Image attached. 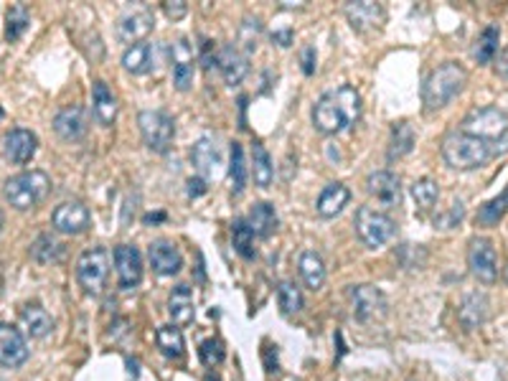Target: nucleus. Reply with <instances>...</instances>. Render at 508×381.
<instances>
[{
	"mask_svg": "<svg viewBox=\"0 0 508 381\" xmlns=\"http://www.w3.org/2000/svg\"><path fill=\"white\" fill-rule=\"evenodd\" d=\"M359 118H361V95L351 84L325 92L313 107V125L325 135H341L351 130Z\"/></svg>",
	"mask_w": 508,
	"mask_h": 381,
	"instance_id": "1",
	"label": "nucleus"
},
{
	"mask_svg": "<svg viewBox=\"0 0 508 381\" xmlns=\"http://www.w3.org/2000/svg\"><path fill=\"white\" fill-rule=\"evenodd\" d=\"M440 153H443L447 168H452V171H475V168L486 165L488 161H493L501 150H498V142L483 141V138L455 130L445 135Z\"/></svg>",
	"mask_w": 508,
	"mask_h": 381,
	"instance_id": "2",
	"label": "nucleus"
},
{
	"mask_svg": "<svg viewBox=\"0 0 508 381\" xmlns=\"http://www.w3.org/2000/svg\"><path fill=\"white\" fill-rule=\"evenodd\" d=\"M467 84V72L458 61H445L429 72L422 87V104L425 112H437L455 100Z\"/></svg>",
	"mask_w": 508,
	"mask_h": 381,
	"instance_id": "3",
	"label": "nucleus"
},
{
	"mask_svg": "<svg viewBox=\"0 0 508 381\" xmlns=\"http://www.w3.org/2000/svg\"><path fill=\"white\" fill-rule=\"evenodd\" d=\"M51 191V179L43 171H23L19 176L8 179L3 186V199L16 211H28L39 206Z\"/></svg>",
	"mask_w": 508,
	"mask_h": 381,
	"instance_id": "4",
	"label": "nucleus"
},
{
	"mask_svg": "<svg viewBox=\"0 0 508 381\" xmlns=\"http://www.w3.org/2000/svg\"><path fill=\"white\" fill-rule=\"evenodd\" d=\"M356 234L359 240L364 241L368 249H376V247H384L386 241L397 234V221L391 219L386 211H379L374 206H361L356 211Z\"/></svg>",
	"mask_w": 508,
	"mask_h": 381,
	"instance_id": "5",
	"label": "nucleus"
},
{
	"mask_svg": "<svg viewBox=\"0 0 508 381\" xmlns=\"http://www.w3.org/2000/svg\"><path fill=\"white\" fill-rule=\"evenodd\" d=\"M460 133L498 142L508 133V115L498 107H475L460 122Z\"/></svg>",
	"mask_w": 508,
	"mask_h": 381,
	"instance_id": "6",
	"label": "nucleus"
},
{
	"mask_svg": "<svg viewBox=\"0 0 508 381\" xmlns=\"http://www.w3.org/2000/svg\"><path fill=\"white\" fill-rule=\"evenodd\" d=\"M110 275V252L104 247L84 249L77 260V280L89 295H100Z\"/></svg>",
	"mask_w": 508,
	"mask_h": 381,
	"instance_id": "7",
	"label": "nucleus"
},
{
	"mask_svg": "<svg viewBox=\"0 0 508 381\" xmlns=\"http://www.w3.org/2000/svg\"><path fill=\"white\" fill-rule=\"evenodd\" d=\"M140 135L153 153H168L176 138V122L163 110H142L138 115Z\"/></svg>",
	"mask_w": 508,
	"mask_h": 381,
	"instance_id": "8",
	"label": "nucleus"
},
{
	"mask_svg": "<svg viewBox=\"0 0 508 381\" xmlns=\"http://www.w3.org/2000/svg\"><path fill=\"white\" fill-rule=\"evenodd\" d=\"M467 267L473 272L475 280H481L483 285H493L498 280V255L493 241L486 237H475L467 244Z\"/></svg>",
	"mask_w": 508,
	"mask_h": 381,
	"instance_id": "9",
	"label": "nucleus"
},
{
	"mask_svg": "<svg viewBox=\"0 0 508 381\" xmlns=\"http://www.w3.org/2000/svg\"><path fill=\"white\" fill-rule=\"evenodd\" d=\"M351 305H353V318L361 323L382 321L386 316L384 293L374 285H356L351 287Z\"/></svg>",
	"mask_w": 508,
	"mask_h": 381,
	"instance_id": "10",
	"label": "nucleus"
},
{
	"mask_svg": "<svg viewBox=\"0 0 508 381\" xmlns=\"http://www.w3.org/2000/svg\"><path fill=\"white\" fill-rule=\"evenodd\" d=\"M89 224H92V214L81 201H64L51 214V226L69 237L84 234L89 229Z\"/></svg>",
	"mask_w": 508,
	"mask_h": 381,
	"instance_id": "11",
	"label": "nucleus"
},
{
	"mask_svg": "<svg viewBox=\"0 0 508 381\" xmlns=\"http://www.w3.org/2000/svg\"><path fill=\"white\" fill-rule=\"evenodd\" d=\"M366 194L382 209H397L402 203V181L391 171H376L366 179Z\"/></svg>",
	"mask_w": 508,
	"mask_h": 381,
	"instance_id": "12",
	"label": "nucleus"
},
{
	"mask_svg": "<svg viewBox=\"0 0 508 381\" xmlns=\"http://www.w3.org/2000/svg\"><path fill=\"white\" fill-rule=\"evenodd\" d=\"M344 13L348 23L359 31H374V28H382L386 20V11L382 3H374V0H353V3H345Z\"/></svg>",
	"mask_w": 508,
	"mask_h": 381,
	"instance_id": "13",
	"label": "nucleus"
},
{
	"mask_svg": "<svg viewBox=\"0 0 508 381\" xmlns=\"http://www.w3.org/2000/svg\"><path fill=\"white\" fill-rule=\"evenodd\" d=\"M36 148H39V141L31 130H23V127H16L11 130L3 141H0V153L3 158L13 165H23L28 163L34 156H36Z\"/></svg>",
	"mask_w": 508,
	"mask_h": 381,
	"instance_id": "14",
	"label": "nucleus"
},
{
	"mask_svg": "<svg viewBox=\"0 0 508 381\" xmlns=\"http://www.w3.org/2000/svg\"><path fill=\"white\" fill-rule=\"evenodd\" d=\"M28 362V341L16 325L0 323V366L19 369Z\"/></svg>",
	"mask_w": 508,
	"mask_h": 381,
	"instance_id": "15",
	"label": "nucleus"
},
{
	"mask_svg": "<svg viewBox=\"0 0 508 381\" xmlns=\"http://www.w3.org/2000/svg\"><path fill=\"white\" fill-rule=\"evenodd\" d=\"M115 267H118V280L122 290H135L142 280V257L138 247L133 244H120L115 249Z\"/></svg>",
	"mask_w": 508,
	"mask_h": 381,
	"instance_id": "16",
	"label": "nucleus"
},
{
	"mask_svg": "<svg viewBox=\"0 0 508 381\" xmlns=\"http://www.w3.org/2000/svg\"><path fill=\"white\" fill-rule=\"evenodd\" d=\"M216 69L226 84H239L249 72V59L237 43H224L216 49Z\"/></svg>",
	"mask_w": 508,
	"mask_h": 381,
	"instance_id": "17",
	"label": "nucleus"
},
{
	"mask_svg": "<svg viewBox=\"0 0 508 381\" xmlns=\"http://www.w3.org/2000/svg\"><path fill=\"white\" fill-rule=\"evenodd\" d=\"M148 260H150V267H153L158 275H163V278L181 272V267H183L181 249H178L173 241H168V240L153 241V244H150V249H148Z\"/></svg>",
	"mask_w": 508,
	"mask_h": 381,
	"instance_id": "18",
	"label": "nucleus"
},
{
	"mask_svg": "<svg viewBox=\"0 0 508 381\" xmlns=\"http://www.w3.org/2000/svg\"><path fill=\"white\" fill-rule=\"evenodd\" d=\"M155 20H153V13L150 11H133V13H125L120 20H118V39L125 41V43H138L142 41L150 31H153Z\"/></svg>",
	"mask_w": 508,
	"mask_h": 381,
	"instance_id": "19",
	"label": "nucleus"
},
{
	"mask_svg": "<svg viewBox=\"0 0 508 381\" xmlns=\"http://www.w3.org/2000/svg\"><path fill=\"white\" fill-rule=\"evenodd\" d=\"M54 130H57V135H59L61 141H81L87 135V115H84V110L77 107V104L64 107L59 115L54 118Z\"/></svg>",
	"mask_w": 508,
	"mask_h": 381,
	"instance_id": "20",
	"label": "nucleus"
},
{
	"mask_svg": "<svg viewBox=\"0 0 508 381\" xmlns=\"http://www.w3.org/2000/svg\"><path fill=\"white\" fill-rule=\"evenodd\" d=\"M193 51L188 46V41L178 39L173 43V84L178 92H186L193 84Z\"/></svg>",
	"mask_w": 508,
	"mask_h": 381,
	"instance_id": "21",
	"label": "nucleus"
},
{
	"mask_svg": "<svg viewBox=\"0 0 508 381\" xmlns=\"http://www.w3.org/2000/svg\"><path fill=\"white\" fill-rule=\"evenodd\" d=\"M155 59H158V49L153 43H133L122 54V66H125L127 74L140 77V74H148L155 66Z\"/></svg>",
	"mask_w": 508,
	"mask_h": 381,
	"instance_id": "22",
	"label": "nucleus"
},
{
	"mask_svg": "<svg viewBox=\"0 0 508 381\" xmlns=\"http://www.w3.org/2000/svg\"><path fill=\"white\" fill-rule=\"evenodd\" d=\"M191 163H193V168L199 171L201 179L214 176L216 165L222 163V153L216 148V141H211L209 135H203L201 141H196V145L191 148Z\"/></svg>",
	"mask_w": 508,
	"mask_h": 381,
	"instance_id": "23",
	"label": "nucleus"
},
{
	"mask_svg": "<svg viewBox=\"0 0 508 381\" xmlns=\"http://www.w3.org/2000/svg\"><path fill=\"white\" fill-rule=\"evenodd\" d=\"M92 110H95L97 122L104 125V127H110L112 122L118 120L120 104H118V97L112 95V89L104 81H95V87H92Z\"/></svg>",
	"mask_w": 508,
	"mask_h": 381,
	"instance_id": "24",
	"label": "nucleus"
},
{
	"mask_svg": "<svg viewBox=\"0 0 508 381\" xmlns=\"http://www.w3.org/2000/svg\"><path fill=\"white\" fill-rule=\"evenodd\" d=\"M348 199H351V191L345 188L344 183H328L321 191L318 201H315V211L323 219H333V217H338L344 211Z\"/></svg>",
	"mask_w": 508,
	"mask_h": 381,
	"instance_id": "25",
	"label": "nucleus"
},
{
	"mask_svg": "<svg viewBox=\"0 0 508 381\" xmlns=\"http://www.w3.org/2000/svg\"><path fill=\"white\" fill-rule=\"evenodd\" d=\"M244 221H246V226L252 229L254 237L267 240V237L277 229V211H275L272 203L260 201V203H254V206L249 209V214H246V219Z\"/></svg>",
	"mask_w": 508,
	"mask_h": 381,
	"instance_id": "26",
	"label": "nucleus"
},
{
	"mask_svg": "<svg viewBox=\"0 0 508 381\" xmlns=\"http://www.w3.org/2000/svg\"><path fill=\"white\" fill-rule=\"evenodd\" d=\"M20 323L26 325L28 336L43 339L54 331V318L46 313V308H41L39 302H28L20 308Z\"/></svg>",
	"mask_w": 508,
	"mask_h": 381,
	"instance_id": "27",
	"label": "nucleus"
},
{
	"mask_svg": "<svg viewBox=\"0 0 508 381\" xmlns=\"http://www.w3.org/2000/svg\"><path fill=\"white\" fill-rule=\"evenodd\" d=\"M193 295H191V287L188 285H176L171 298H168V313L176 325H186V323L193 321Z\"/></svg>",
	"mask_w": 508,
	"mask_h": 381,
	"instance_id": "28",
	"label": "nucleus"
},
{
	"mask_svg": "<svg viewBox=\"0 0 508 381\" xmlns=\"http://www.w3.org/2000/svg\"><path fill=\"white\" fill-rule=\"evenodd\" d=\"M298 270H300V278L310 287V290H321L325 282V262L318 252H303L300 260H298Z\"/></svg>",
	"mask_w": 508,
	"mask_h": 381,
	"instance_id": "29",
	"label": "nucleus"
},
{
	"mask_svg": "<svg viewBox=\"0 0 508 381\" xmlns=\"http://www.w3.org/2000/svg\"><path fill=\"white\" fill-rule=\"evenodd\" d=\"M458 318L466 325L467 331L483 325L488 318V298L486 295H467L466 301L460 302V310H458Z\"/></svg>",
	"mask_w": 508,
	"mask_h": 381,
	"instance_id": "30",
	"label": "nucleus"
},
{
	"mask_svg": "<svg viewBox=\"0 0 508 381\" xmlns=\"http://www.w3.org/2000/svg\"><path fill=\"white\" fill-rule=\"evenodd\" d=\"M414 141H417L414 127H412L409 122H397V125L391 127V141H389V153H386V158H389V161H399V158H405L406 153L414 148Z\"/></svg>",
	"mask_w": 508,
	"mask_h": 381,
	"instance_id": "31",
	"label": "nucleus"
},
{
	"mask_svg": "<svg viewBox=\"0 0 508 381\" xmlns=\"http://www.w3.org/2000/svg\"><path fill=\"white\" fill-rule=\"evenodd\" d=\"M498 41H501V28L496 23L486 26L481 31L478 41H475V46H473V59L478 61V64H490V61L496 59V54H498Z\"/></svg>",
	"mask_w": 508,
	"mask_h": 381,
	"instance_id": "32",
	"label": "nucleus"
},
{
	"mask_svg": "<svg viewBox=\"0 0 508 381\" xmlns=\"http://www.w3.org/2000/svg\"><path fill=\"white\" fill-rule=\"evenodd\" d=\"M252 176H254V183L260 188H267L272 179H275V168H272V158L269 153L264 150L262 142H254L252 148Z\"/></svg>",
	"mask_w": 508,
	"mask_h": 381,
	"instance_id": "33",
	"label": "nucleus"
},
{
	"mask_svg": "<svg viewBox=\"0 0 508 381\" xmlns=\"http://www.w3.org/2000/svg\"><path fill=\"white\" fill-rule=\"evenodd\" d=\"M246 161H244V148L239 142H231V161H229V179H231V191L234 196H242L246 188Z\"/></svg>",
	"mask_w": 508,
	"mask_h": 381,
	"instance_id": "34",
	"label": "nucleus"
},
{
	"mask_svg": "<svg viewBox=\"0 0 508 381\" xmlns=\"http://www.w3.org/2000/svg\"><path fill=\"white\" fill-rule=\"evenodd\" d=\"M155 343L161 348V354L165 359H181L183 356V336L176 325H163L155 333Z\"/></svg>",
	"mask_w": 508,
	"mask_h": 381,
	"instance_id": "35",
	"label": "nucleus"
},
{
	"mask_svg": "<svg viewBox=\"0 0 508 381\" xmlns=\"http://www.w3.org/2000/svg\"><path fill=\"white\" fill-rule=\"evenodd\" d=\"M412 199L417 203V209L425 214V211H432L435 203L440 201V186L432 179H420V181L412 183Z\"/></svg>",
	"mask_w": 508,
	"mask_h": 381,
	"instance_id": "36",
	"label": "nucleus"
},
{
	"mask_svg": "<svg viewBox=\"0 0 508 381\" xmlns=\"http://www.w3.org/2000/svg\"><path fill=\"white\" fill-rule=\"evenodd\" d=\"M231 241H234V249L239 252V257H244V260H254L257 257V252H254V234H252V229L246 226L244 219H234V224H231Z\"/></svg>",
	"mask_w": 508,
	"mask_h": 381,
	"instance_id": "37",
	"label": "nucleus"
},
{
	"mask_svg": "<svg viewBox=\"0 0 508 381\" xmlns=\"http://www.w3.org/2000/svg\"><path fill=\"white\" fill-rule=\"evenodd\" d=\"M277 302H280V310L284 316H292V313H300L303 310V293L295 282L284 280L277 287Z\"/></svg>",
	"mask_w": 508,
	"mask_h": 381,
	"instance_id": "38",
	"label": "nucleus"
},
{
	"mask_svg": "<svg viewBox=\"0 0 508 381\" xmlns=\"http://www.w3.org/2000/svg\"><path fill=\"white\" fill-rule=\"evenodd\" d=\"M506 214H508V188L501 194V196H496V199H490L488 203L481 206V211H478V224H481V226H496Z\"/></svg>",
	"mask_w": 508,
	"mask_h": 381,
	"instance_id": "39",
	"label": "nucleus"
},
{
	"mask_svg": "<svg viewBox=\"0 0 508 381\" xmlns=\"http://www.w3.org/2000/svg\"><path fill=\"white\" fill-rule=\"evenodd\" d=\"M31 257L39 264H49L61 257V244L51 234H41L39 240L31 244Z\"/></svg>",
	"mask_w": 508,
	"mask_h": 381,
	"instance_id": "40",
	"label": "nucleus"
},
{
	"mask_svg": "<svg viewBox=\"0 0 508 381\" xmlns=\"http://www.w3.org/2000/svg\"><path fill=\"white\" fill-rule=\"evenodd\" d=\"M28 11L23 8V5H13L11 11H8V28H5V39L8 41H16L28 28Z\"/></svg>",
	"mask_w": 508,
	"mask_h": 381,
	"instance_id": "41",
	"label": "nucleus"
},
{
	"mask_svg": "<svg viewBox=\"0 0 508 381\" xmlns=\"http://www.w3.org/2000/svg\"><path fill=\"white\" fill-rule=\"evenodd\" d=\"M199 356H201L203 366H219L224 362V343L219 339L203 341L201 348H199Z\"/></svg>",
	"mask_w": 508,
	"mask_h": 381,
	"instance_id": "42",
	"label": "nucleus"
},
{
	"mask_svg": "<svg viewBox=\"0 0 508 381\" xmlns=\"http://www.w3.org/2000/svg\"><path fill=\"white\" fill-rule=\"evenodd\" d=\"M463 214H466V209H463V203L458 201V203H452V209L445 211V214H437L435 217V229H452V226H458L460 219H463Z\"/></svg>",
	"mask_w": 508,
	"mask_h": 381,
	"instance_id": "43",
	"label": "nucleus"
},
{
	"mask_svg": "<svg viewBox=\"0 0 508 381\" xmlns=\"http://www.w3.org/2000/svg\"><path fill=\"white\" fill-rule=\"evenodd\" d=\"M257 36H260V20L246 19L242 26V43L246 46V51L257 49Z\"/></svg>",
	"mask_w": 508,
	"mask_h": 381,
	"instance_id": "44",
	"label": "nucleus"
},
{
	"mask_svg": "<svg viewBox=\"0 0 508 381\" xmlns=\"http://www.w3.org/2000/svg\"><path fill=\"white\" fill-rule=\"evenodd\" d=\"M163 11H165V16L171 20H181L186 13H188V5L183 3V0H165L163 3Z\"/></svg>",
	"mask_w": 508,
	"mask_h": 381,
	"instance_id": "45",
	"label": "nucleus"
},
{
	"mask_svg": "<svg viewBox=\"0 0 508 381\" xmlns=\"http://www.w3.org/2000/svg\"><path fill=\"white\" fill-rule=\"evenodd\" d=\"M303 74L305 77H310L313 72H315V61H318V57H315V49L313 46H307V49H303Z\"/></svg>",
	"mask_w": 508,
	"mask_h": 381,
	"instance_id": "46",
	"label": "nucleus"
},
{
	"mask_svg": "<svg viewBox=\"0 0 508 381\" xmlns=\"http://www.w3.org/2000/svg\"><path fill=\"white\" fill-rule=\"evenodd\" d=\"M496 74L508 80V46L498 54V59H496Z\"/></svg>",
	"mask_w": 508,
	"mask_h": 381,
	"instance_id": "47",
	"label": "nucleus"
},
{
	"mask_svg": "<svg viewBox=\"0 0 508 381\" xmlns=\"http://www.w3.org/2000/svg\"><path fill=\"white\" fill-rule=\"evenodd\" d=\"M206 191V181L203 179H191L188 181V196H201Z\"/></svg>",
	"mask_w": 508,
	"mask_h": 381,
	"instance_id": "48",
	"label": "nucleus"
},
{
	"mask_svg": "<svg viewBox=\"0 0 508 381\" xmlns=\"http://www.w3.org/2000/svg\"><path fill=\"white\" fill-rule=\"evenodd\" d=\"M272 39L277 41L280 46H290V41H292V34H290V31H283V34H272Z\"/></svg>",
	"mask_w": 508,
	"mask_h": 381,
	"instance_id": "49",
	"label": "nucleus"
},
{
	"mask_svg": "<svg viewBox=\"0 0 508 381\" xmlns=\"http://www.w3.org/2000/svg\"><path fill=\"white\" fill-rule=\"evenodd\" d=\"M206 381H222V379H219V377H211V374H209V377H206Z\"/></svg>",
	"mask_w": 508,
	"mask_h": 381,
	"instance_id": "50",
	"label": "nucleus"
},
{
	"mask_svg": "<svg viewBox=\"0 0 508 381\" xmlns=\"http://www.w3.org/2000/svg\"><path fill=\"white\" fill-rule=\"evenodd\" d=\"M3 221L5 219H3V211H0V232H3Z\"/></svg>",
	"mask_w": 508,
	"mask_h": 381,
	"instance_id": "51",
	"label": "nucleus"
},
{
	"mask_svg": "<svg viewBox=\"0 0 508 381\" xmlns=\"http://www.w3.org/2000/svg\"><path fill=\"white\" fill-rule=\"evenodd\" d=\"M504 278H506V282H508V264H506V270H504Z\"/></svg>",
	"mask_w": 508,
	"mask_h": 381,
	"instance_id": "52",
	"label": "nucleus"
},
{
	"mask_svg": "<svg viewBox=\"0 0 508 381\" xmlns=\"http://www.w3.org/2000/svg\"><path fill=\"white\" fill-rule=\"evenodd\" d=\"M0 118H3V110H0Z\"/></svg>",
	"mask_w": 508,
	"mask_h": 381,
	"instance_id": "53",
	"label": "nucleus"
}]
</instances>
